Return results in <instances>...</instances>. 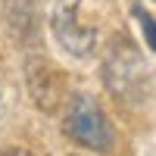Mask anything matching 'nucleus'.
Listing matches in <instances>:
<instances>
[{"label": "nucleus", "mask_w": 156, "mask_h": 156, "mask_svg": "<svg viewBox=\"0 0 156 156\" xmlns=\"http://www.w3.org/2000/svg\"><path fill=\"white\" fill-rule=\"evenodd\" d=\"M0 156H34V153H28V150H22V147H12V150H6V153H0Z\"/></svg>", "instance_id": "nucleus-5"}, {"label": "nucleus", "mask_w": 156, "mask_h": 156, "mask_svg": "<svg viewBox=\"0 0 156 156\" xmlns=\"http://www.w3.org/2000/svg\"><path fill=\"white\" fill-rule=\"evenodd\" d=\"M134 16L140 22V28H144V37H147V47L156 53V16H150V12L144 6H134Z\"/></svg>", "instance_id": "nucleus-4"}, {"label": "nucleus", "mask_w": 156, "mask_h": 156, "mask_svg": "<svg viewBox=\"0 0 156 156\" xmlns=\"http://www.w3.org/2000/svg\"><path fill=\"white\" fill-rule=\"evenodd\" d=\"M50 31L56 44L75 59H87L97 50V28L81 22V0H56L50 12Z\"/></svg>", "instance_id": "nucleus-2"}, {"label": "nucleus", "mask_w": 156, "mask_h": 156, "mask_svg": "<svg viewBox=\"0 0 156 156\" xmlns=\"http://www.w3.org/2000/svg\"><path fill=\"white\" fill-rule=\"evenodd\" d=\"M62 131L72 144L94 150V153H109L115 144V128L109 122L103 103L87 94V90H75L66 100V112H62Z\"/></svg>", "instance_id": "nucleus-1"}, {"label": "nucleus", "mask_w": 156, "mask_h": 156, "mask_svg": "<svg viewBox=\"0 0 156 156\" xmlns=\"http://www.w3.org/2000/svg\"><path fill=\"white\" fill-rule=\"evenodd\" d=\"M144 78H147V66L134 50V44L128 37H115L106 59H103V81L109 84V90H115V97H122L137 90L144 84Z\"/></svg>", "instance_id": "nucleus-3"}, {"label": "nucleus", "mask_w": 156, "mask_h": 156, "mask_svg": "<svg viewBox=\"0 0 156 156\" xmlns=\"http://www.w3.org/2000/svg\"><path fill=\"white\" fill-rule=\"evenodd\" d=\"M0 119H3V87H0Z\"/></svg>", "instance_id": "nucleus-6"}]
</instances>
